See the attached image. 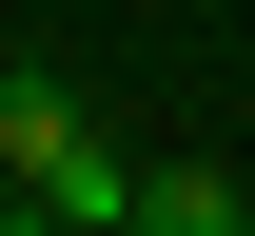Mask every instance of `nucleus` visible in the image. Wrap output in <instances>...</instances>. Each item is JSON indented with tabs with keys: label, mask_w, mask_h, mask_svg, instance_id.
Returning <instances> with one entry per match:
<instances>
[{
	"label": "nucleus",
	"mask_w": 255,
	"mask_h": 236,
	"mask_svg": "<svg viewBox=\"0 0 255 236\" xmlns=\"http://www.w3.org/2000/svg\"><path fill=\"white\" fill-rule=\"evenodd\" d=\"M137 217H157V236H255V177H196V158H137Z\"/></svg>",
	"instance_id": "7ed1b4c3"
},
{
	"label": "nucleus",
	"mask_w": 255,
	"mask_h": 236,
	"mask_svg": "<svg viewBox=\"0 0 255 236\" xmlns=\"http://www.w3.org/2000/svg\"><path fill=\"white\" fill-rule=\"evenodd\" d=\"M20 197L59 217V236H137V158H118V138H59V158H39Z\"/></svg>",
	"instance_id": "f257e3e1"
},
{
	"label": "nucleus",
	"mask_w": 255,
	"mask_h": 236,
	"mask_svg": "<svg viewBox=\"0 0 255 236\" xmlns=\"http://www.w3.org/2000/svg\"><path fill=\"white\" fill-rule=\"evenodd\" d=\"M59 138H98V118H79V79L0 39V177H39V158H59Z\"/></svg>",
	"instance_id": "f03ea898"
}]
</instances>
